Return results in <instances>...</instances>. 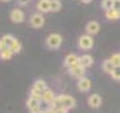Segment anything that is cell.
I'll return each mask as SVG.
<instances>
[{
  "instance_id": "14",
  "label": "cell",
  "mask_w": 120,
  "mask_h": 113,
  "mask_svg": "<svg viewBox=\"0 0 120 113\" xmlns=\"http://www.w3.org/2000/svg\"><path fill=\"white\" fill-rule=\"evenodd\" d=\"M32 88H35V89H36V91H39L40 93H43L45 89H48L47 84H45V81H44V80H36V81L34 83V87H32Z\"/></svg>"
},
{
  "instance_id": "18",
  "label": "cell",
  "mask_w": 120,
  "mask_h": 113,
  "mask_svg": "<svg viewBox=\"0 0 120 113\" xmlns=\"http://www.w3.org/2000/svg\"><path fill=\"white\" fill-rule=\"evenodd\" d=\"M105 18L109 19V20H117V19H120V15L117 12H116L115 9H108V11H105Z\"/></svg>"
},
{
  "instance_id": "16",
  "label": "cell",
  "mask_w": 120,
  "mask_h": 113,
  "mask_svg": "<svg viewBox=\"0 0 120 113\" xmlns=\"http://www.w3.org/2000/svg\"><path fill=\"white\" fill-rule=\"evenodd\" d=\"M0 40L4 43V45H5L7 48H11V47H12V44L15 43V40H16V39H15L12 35H4Z\"/></svg>"
},
{
  "instance_id": "24",
  "label": "cell",
  "mask_w": 120,
  "mask_h": 113,
  "mask_svg": "<svg viewBox=\"0 0 120 113\" xmlns=\"http://www.w3.org/2000/svg\"><path fill=\"white\" fill-rule=\"evenodd\" d=\"M101 7H103L105 11L111 9L112 7H113V0H103V1H101Z\"/></svg>"
},
{
  "instance_id": "25",
  "label": "cell",
  "mask_w": 120,
  "mask_h": 113,
  "mask_svg": "<svg viewBox=\"0 0 120 113\" xmlns=\"http://www.w3.org/2000/svg\"><path fill=\"white\" fill-rule=\"evenodd\" d=\"M111 74L115 80H120V67H115V69H113V72Z\"/></svg>"
},
{
  "instance_id": "22",
  "label": "cell",
  "mask_w": 120,
  "mask_h": 113,
  "mask_svg": "<svg viewBox=\"0 0 120 113\" xmlns=\"http://www.w3.org/2000/svg\"><path fill=\"white\" fill-rule=\"evenodd\" d=\"M11 51H12L13 53H19L22 51V44H20L19 40H15V43H13L12 47H11Z\"/></svg>"
},
{
  "instance_id": "7",
  "label": "cell",
  "mask_w": 120,
  "mask_h": 113,
  "mask_svg": "<svg viewBox=\"0 0 120 113\" xmlns=\"http://www.w3.org/2000/svg\"><path fill=\"white\" fill-rule=\"evenodd\" d=\"M99 29H100V24H99L98 21H95V20H92V21H90L88 24L86 25V31H87V35H96L99 32Z\"/></svg>"
},
{
  "instance_id": "20",
  "label": "cell",
  "mask_w": 120,
  "mask_h": 113,
  "mask_svg": "<svg viewBox=\"0 0 120 113\" xmlns=\"http://www.w3.org/2000/svg\"><path fill=\"white\" fill-rule=\"evenodd\" d=\"M27 106H28V109H35L38 108V106H40V101L39 100H35V99H28V101H27Z\"/></svg>"
},
{
  "instance_id": "9",
  "label": "cell",
  "mask_w": 120,
  "mask_h": 113,
  "mask_svg": "<svg viewBox=\"0 0 120 113\" xmlns=\"http://www.w3.org/2000/svg\"><path fill=\"white\" fill-rule=\"evenodd\" d=\"M88 105H90L91 108H99L101 105V97L99 95H96V93L91 95L88 97Z\"/></svg>"
},
{
  "instance_id": "12",
  "label": "cell",
  "mask_w": 120,
  "mask_h": 113,
  "mask_svg": "<svg viewBox=\"0 0 120 113\" xmlns=\"http://www.w3.org/2000/svg\"><path fill=\"white\" fill-rule=\"evenodd\" d=\"M41 100H43L44 102H47V104L52 102V101L55 100V93H53V91H52V89H45V91L41 93Z\"/></svg>"
},
{
  "instance_id": "19",
  "label": "cell",
  "mask_w": 120,
  "mask_h": 113,
  "mask_svg": "<svg viewBox=\"0 0 120 113\" xmlns=\"http://www.w3.org/2000/svg\"><path fill=\"white\" fill-rule=\"evenodd\" d=\"M13 52L11 51V48H5L4 51H1L0 52V57L3 59V60H9L11 57H12Z\"/></svg>"
},
{
  "instance_id": "3",
  "label": "cell",
  "mask_w": 120,
  "mask_h": 113,
  "mask_svg": "<svg viewBox=\"0 0 120 113\" xmlns=\"http://www.w3.org/2000/svg\"><path fill=\"white\" fill-rule=\"evenodd\" d=\"M94 47V39H92V36L90 35H83L80 36V39H79V48L80 49H91V48Z\"/></svg>"
},
{
  "instance_id": "30",
  "label": "cell",
  "mask_w": 120,
  "mask_h": 113,
  "mask_svg": "<svg viewBox=\"0 0 120 113\" xmlns=\"http://www.w3.org/2000/svg\"><path fill=\"white\" fill-rule=\"evenodd\" d=\"M1 1H4V3H7V1H11V0H1Z\"/></svg>"
},
{
  "instance_id": "6",
  "label": "cell",
  "mask_w": 120,
  "mask_h": 113,
  "mask_svg": "<svg viewBox=\"0 0 120 113\" xmlns=\"http://www.w3.org/2000/svg\"><path fill=\"white\" fill-rule=\"evenodd\" d=\"M77 89L80 92H88L91 89V80L87 77H82L77 80Z\"/></svg>"
},
{
  "instance_id": "32",
  "label": "cell",
  "mask_w": 120,
  "mask_h": 113,
  "mask_svg": "<svg viewBox=\"0 0 120 113\" xmlns=\"http://www.w3.org/2000/svg\"><path fill=\"white\" fill-rule=\"evenodd\" d=\"M113 1H115V0H113Z\"/></svg>"
},
{
  "instance_id": "8",
  "label": "cell",
  "mask_w": 120,
  "mask_h": 113,
  "mask_svg": "<svg viewBox=\"0 0 120 113\" xmlns=\"http://www.w3.org/2000/svg\"><path fill=\"white\" fill-rule=\"evenodd\" d=\"M9 18L12 20L13 23H23L24 21V12H23L22 9H13L11 15H9Z\"/></svg>"
},
{
  "instance_id": "29",
  "label": "cell",
  "mask_w": 120,
  "mask_h": 113,
  "mask_svg": "<svg viewBox=\"0 0 120 113\" xmlns=\"http://www.w3.org/2000/svg\"><path fill=\"white\" fill-rule=\"evenodd\" d=\"M83 3H90V1H92V0H82Z\"/></svg>"
},
{
  "instance_id": "11",
  "label": "cell",
  "mask_w": 120,
  "mask_h": 113,
  "mask_svg": "<svg viewBox=\"0 0 120 113\" xmlns=\"http://www.w3.org/2000/svg\"><path fill=\"white\" fill-rule=\"evenodd\" d=\"M79 64L83 67V68H88L94 64V59L91 55H83L82 57H79Z\"/></svg>"
},
{
  "instance_id": "5",
  "label": "cell",
  "mask_w": 120,
  "mask_h": 113,
  "mask_svg": "<svg viewBox=\"0 0 120 113\" xmlns=\"http://www.w3.org/2000/svg\"><path fill=\"white\" fill-rule=\"evenodd\" d=\"M68 72H69L71 76H73V77L82 78V77H84L86 68H83L80 64H77V65H73V67H71V68H68Z\"/></svg>"
},
{
  "instance_id": "17",
  "label": "cell",
  "mask_w": 120,
  "mask_h": 113,
  "mask_svg": "<svg viewBox=\"0 0 120 113\" xmlns=\"http://www.w3.org/2000/svg\"><path fill=\"white\" fill-rule=\"evenodd\" d=\"M113 69H115V65L112 64L111 60H105L103 63V71L105 72V73H112Z\"/></svg>"
},
{
  "instance_id": "15",
  "label": "cell",
  "mask_w": 120,
  "mask_h": 113,
  "mask_svg": "<svg viewBox=\"0 0 120 113\" xmlns=\"http://www.w3.org/2000/svg\"><path fill=\"white\" fill-rule=\"evenodd\" d=\"M60 9H61L60 0H49V11L51 12H59Z\"/></svg>"
},
{
  "instance_id": "23",
  "label": "cell",
  "mask_w": 120,
  "mask_h": 113,
  "mask_svg": "<svg viewBox=\"0 0 120 113\" xmlns=\"http://www.w3.org/2000/svg\"><path fill=\"white\" fill-rule=\"evenodd\" d=\"M109 60L112 61V64L115 67H120V53H113Z\"/></svg>"
},
{
  "instance_id": "21",
  "label": "cell",
  "mask_w": 120,
  "mask_h": 113,
  "mask_svg": "<svg viewBox=\"0 0 120 113\" xmlns=\"http://www.w3.org/2000/svg\"><path fill=\"white\" fill-rule=\"evenodd\" d=\"M30 97L31 99H35V100H39V101H41V93L39 91H36L35 88H32L30 92Z\"/></svg>"
},
{
  "instance_id": "1",
  "label": "cell",
  "mask_w": 120,
  "mask_h": 113,
  "mask_svg": "<svg viewBox=\"0 0 120 113\" xmlns=\"http://www.w3.org/2000/svg\"><path fill=\"white\" fill-rule=\"evenodd\" d=\"M56 102H57V108H64L67 109V110H69V109H72L75 105H76V101H75V99H73L72 96H68V95H60L57 96L55 99Z\"/></svg>"
},
{
  "instance_id": "27",
  "label": "cell",
  "mask_w": 120,
  "mask_h": 113,
  "mask_svg": "<svg viewBox=\"0 0 120 113\" xmlns=\"http://www.w3.org/2000/svg\"><path fill=\"white\" fill-rule=\"evenodd\" d=\"M17 3H19V5H27L28 3H30V0H17Z\"/></svg>"
},
{
  "instance_id": "4",
  "label": "cell",
  "mask_w": 120,
  "mask_h": 113,
  "mask_svg": "<svg viewBox=\"0 0 120 113\" xmlns=\"http://www.w3.org/2000/svg\"><path fill=\"white\" fill-rule=\"evenodd\" d=\"M44 21H45V19L41 13H34L30 18V23L34 28H41L44 25Z\"/></svg>"
},
{
  "instance_id": "31",
  "label": "cell",
  "mask_w": 120,
  "mask_h": 113,
  "mask_svg": "<svg viewBox=\"0 0 120 113\" xmlns=\"http://www.w3.org/2000/svg\"><path fill=\"white\" fill-rule=\"evenodd\" d=\"M41 113H47V110H44V112H41Z\"/></svg>"
},
{
  "instance_id": "10",
  "label": "cell",
  "mask_w": 120,
  "mask_h": 113,
  "mask_svg": "<svg viewBox=\"0 0 120 113\" xmlns=\"http://www.w3.org/2000/svg\"><path fill=\"white\" fill-rule=\"evenodd\" d=\"M77 64H79V56H76L75 53H71V55H68L64 59V65L68 67V68H71L73 65H77Z\"/></svg>"
},
{
  "instance_id": "26",
  "label": "cell",
  "mask_w": 120,
  "mask_h": 113,
  "mask_svg": "<svg viewBox=\"0 0 120 113\" xmlns=\"http://www.w3.org/2000/svg\"><path fill=\"white\" fill-rule=\"evenodd\" d=\"M112 9H115L116 12L120 15V0H115V1H113V7H112Z\"/></svg>"
},
{
  "instance_id": "13",
  "label": "cell",
  "mask_w": 120,
  "mask_h": 113,
  "mask_svg": "<svg viewBox=\"0 0 120 113\" xmlns=\"http://www.w3.org/2000/svg\"><path fill=\"white\" fill-rule=\"evenodd\" d=\"M38 9H39V12H41V13L49 12V0H39Z\"/></svg>"
},
{
  "instance_id": "2",
  "label": "cell",
  "mask_w": 120,
  "mask_h": 113,
  "mask_svg": "<svg viewBox=\"0 0 120 113\" xmlns=\"http://www.w3.org/2000/svg\"><path fill=\"white\" fill-rule=\"evenodd\" d=\"M63 43V39H61V36L59 33H51V35L47 37V45L52 49H56V48H59Z\"/></svg>"
},
{
  "instance_id": "28",
  "label": "cell",
  "mask_w": 120,
  "mask_h": 113,
  "mask_svg": "<svg viewBox=\"0 0 120 113\" xmlns=\"http://www.w3.org/2000/svg\"><path fill=\"white\" fill-rule=\"evenodd\" d=\"M5 48H7V47H5V45H4V43H3V41L0 40V52H1V51H4Z\"/></svg>"
}]
</instances>
